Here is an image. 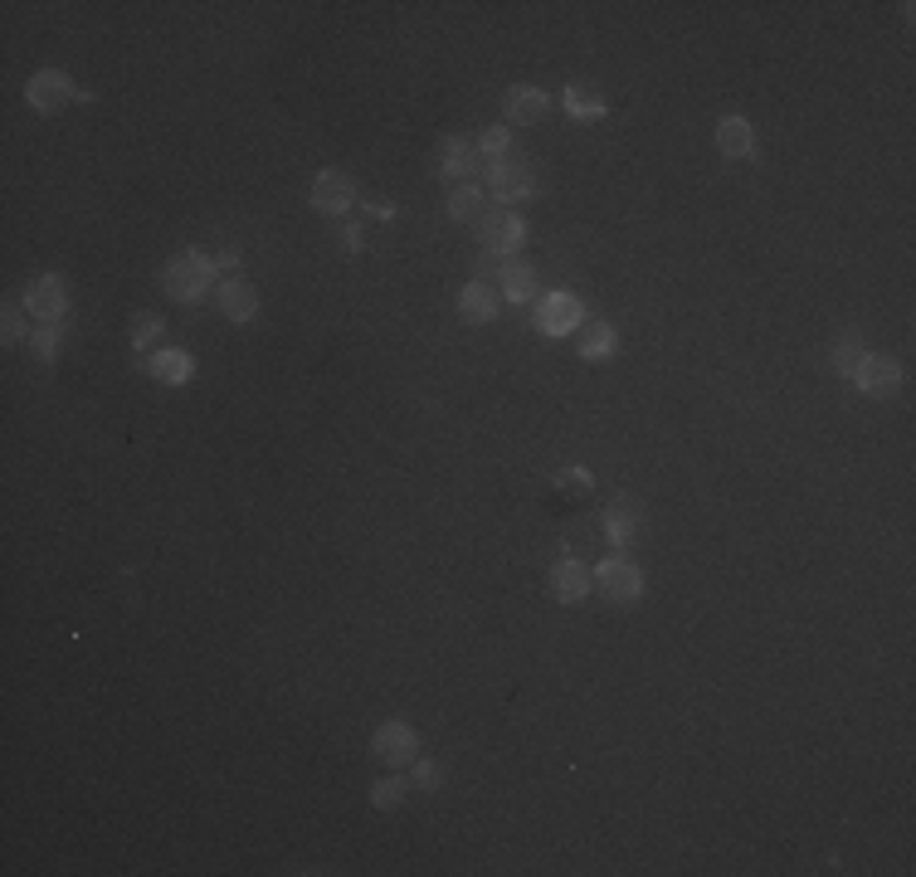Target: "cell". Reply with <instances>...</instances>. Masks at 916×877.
I'll list each match as a JSON object with an SVG mask.
<instances>
[{"mask_svg": "<svg viewBox=\"0 0 916 877\" xmlns=\"http://www.w3.org/2000/svg\"><path fill=\"white\" fill-rule=\"evenodd\" d=\"M220 258L200 254V249H180L172 264L162 268V292L172 302H186V308H196L200 298H206L210 288H220Z\"/></svg>", "mask_w": 916, "mask_h": 877, "instance_id": "cell-1", "label": "cell"}, {"mask_svg": "<svg viewBox=\"0 0 916 877\" xmlns=\"http://www.w3.org/2000/svg\"><path fill=\"white\" fill-rule=\"evenodd\" d=\"M527 220L517 215V210H507V206H493L488 215L478 220V244H483V254L488 258H517L522 254V244H527Z\"/></svg>", "mask_w": 916, "mask_h": 877, "instance_id": "cell-2", "label": "cell"}, {"mask_svg": "<svg viewBox=\"0 0 916 877\" xmlns=\"http://www.w3.org/2000/svg\"><path fill=\"white\" fill-rule=\"evenodd\" d=\"M483 176H488V190L497 206H517V200H531L541 190L537 171H531V162L522 156H503V162H483Z\"/></svg>", "mask_w": 916, "mask_h": 877, "instance_id": "cell-3", "label": "cell"}, {"mask_svg": "<svg viewBox=\"0 0 916 877\" xmlns=\"http://www.w3.org/2000/svg\"><path fill=\"white\" fill-rule=\"evenodd\" d=\"M591 585L599 595H605L609 604H634L639 595H643V570L634 566V560H625L615 551V556H605L599 566L591 570Z\"/></svg>", "mask_w": 916, "mask_h": 877, "instance_id": "cell-4", "label": "cell"}, {"mask_svg": "<svg viewBox=\"0 0 916 877\" xmlns=\"http://www.w3.org/2000/svg\"><path fill=\"white\" fill-rule=\"evenodd\" d=\"M74 98H84V103H88V93H78L74 78L64 74V69H40L25 84V103L35 108V112H44V118H49V112H64Z\"/></svg>", "mask_w": 916, "mask_h": 877, "instance_id": "cell-5", "label": "cell"}, {"mask_svg": "<svg viewBox=\"0 0 916 877\" xmlns=\"http://www.w3.org/2000/svg\"><path fill=\"white\" fill-rule=\"evenodd\" d=\"M575 328H585V302L575 292H547L537 302V332L541 336H571Z\"/></svg>", "mask_w": 916, "mask_h": 877, "instance_id": "cell-6", "label": "cell"}, {"mask_svg": "<svg viewBox=\"0 0 916 877\" xmlns=\"http://www.w3.org/2000/svg\"><path fill=\"white\" fill-rule=\"evenodd\" d=\"M25 312L40 322V328L44 322H64L69 318V284H64L59 274H40L35 284L25 288Z\"/></svg>", "mask_w": 916, "mask_h": 877, "instance_id": "cell-7", "label": "cell"}, {"mask_svg": "<svg viewBox=\"0 0 916 877\" xmlns=\"http://www.w3.org/2000/svg\"><path fill=\"white\" fill-rule=\"evenodd\" d=\"M371 756L386 761V766H415V756H420V731L410 722H380L376 736H371Z\"/></svg>", "mask_w": 916, "mask_h": 877, "instance_id": "cell-8", "label": "cell"}, {"mask_svg": "<svg viewBox=\"0 0 916 877\" xmlns=\"http://www.w3.org/2000/svg\"><path fill=\"white\" fill-rule=\"evenodd\" d=\"M308 200H312V210H318V215L342 220L346 210L356 206V181H352V176H342V171H318V176H312Z\"/></svg>", "mask_w": 916, "mask_h": 877, "instance_id": "cell-9", "label": "cell"}, {"mask_svg": "<svg viewBox=\"0 0 916 877\" xmlns=\"http://www.w3.org/2000/svg\"><path fill=\"white\" fill-rule=\"evenodd\" d=\"M434 171L444 176L449 186H473V176L483 171V156H478V146H473V142L444 137V142H439V166H434Z\"/></svg>", "mask_w": 916, "mask_h": 877, "instance_id": "cell-10", "label": "cell"}, {"mask_svg": "<svg viewBox=\"0 0 916 877\" xmlns=\"http://www.w3.org/2000/svg\"><path fill=\"white\" fill-rule=\"evenodd\" d=\"M848 380H853V386L863 390V396H878V400H887L892 390L902 386V366L892 362V356H878V352H868V356H863V362H858V370H853V376H848Z\"/></svg>", "mask_w": 916, "mask_h": 877, "instance_id": "cell-11", "label": "cell"}, {"mask_svg": "<svg viewBox=\"0 0 916 877\" xmlns=\"http://www.w3.org/2000/svg\"><path fill=\"white\" fill-rule=\"evenodd\" d=\"M214 298H220L224 322H234V328H249V322H254V312H258V292H254V284H249V278L230 274L220 288H214Z\"/></svg>", "mask_w": 916, "mask_h": 877, "instance_id": "cell-12", "label": "cell"}, {"mask_svg": "<svg viewBox=\"0 0 916 877\" xmlns=\"http://www.w3.org/2000/svg\"><path fill=\"white\" fill-rule=\"evenodd\" d=\"M547 112H551V98L541 93V88H531V84L507 88V98H503V118L507 122H517V127H537Z\"/></svg>", "mask_w": 916, "mask_h": 877, "instance_id": "cell-13", "label": "cell"}, {"mask_svg": "<svg viewBox=\"0 0 916 877\" xmlns=\"http://www.w3.org/2000/svg\"><path fill=\"white\" fill-rule=\"evenodd\" d=\"M537 284H541V274L531 258H503V264H497V292H503L507 302H531L537 298Z\"/></svg>", "mask_w": 916, "mask_h": 877, "instance_id": "cell-14", "label": "cell"}, {"mask_svg": "<svg viewBox=\"0 0 916 877\" xmlns=\"http://www.w3.org/2000/svg\"><path fill=\"white\" fill-rule=\"evenodd\" d=\"M551 595H556V604H581L585 595H591V570L575 556H561L556 566H551Z\"/></svg>", "mask_w": 916, "mask_h": 877, "instance_id": "cell-15", "label": "cell"}, {"mask_svg": "<svg viewBox=\"0 0 916 877\" xmlns=\"http://www.w3.org/2000/svg\"><path fill=\"white\" fill-rule=\"evenodd\" d=\"M459 318L468 322V328H483V322L497 318V288L488 278H473V284H463L459 292Z\"/></svg>", "mask_w": 916, "mask_h": 877, "instance_id": "cell-16", "label": "cell"}, {"mask_svg": "<svg viewBox=\"0 0 916 877\" xmlns=\"http://www.w3.org/2000/svg\"><path fill=\"white\" fill-rule=\"evenodd\" d=\"M717 152L727 156V162H746V156L755 152V132H751V122L737 118V112H727V118L717 122Z\"/></svg>", "mask_w": 916, "mask_h": 877, "instance_id": "cell-17", "label": "cell"}, {"mask_svg": "<svg viewBox=\"0 0 916 877\" xmlns=\"http://www.w3.org/2000/svg\"><path fill=\"white\" fill-rule=\"evenodd\" d=\"M146 376L162 380V386H186V380L196 376V356L190 352H156V356H146Z\"/></svg>", "mask_w": 916, "mask_h": 877, "instance_id": "cell-18", "label": "cell"}, {"mask_svg": "<svg viewBox=\"0 0 916 877\" xmlns=\"http://www.w3.org/2000/svg\"><path fill=\"white\" fill-rule=\"evenodd\" d=\"M634 532H639V508H634L629 498H615V502H609V512H605V536H609V546L625 551L629 542H634Z\"/></svg>", "mask_w": 916, "mask_h": 877, "instance_id": "cell-19", "label": "cell"}, {"mask_svg": "<svg viewBox=\"0 0 916 877\" xmlns=\"http://www.w3.org/2000/svg\"><path fill=\"white\" fill-rule=\"evenodd\" d=\"M444 215L454 220V224H478L483 215H488V206H483V190L478 186H449Z\"/></svg>", "mask_w": 916, "mask_h": 877, "instance_id": "cell-20", "label": "cell"}, {"mask_svg": "<svg viewBox=\"0 0 916 877\" xmlns=\"http://www.w3.org/2000/svg\"><path fill=\"white\" fill-rule=\"evenodd\" d=\"M619 352V332L609 322H585L581 328V362H609Z\"/></svg>", "mask_w": 916, "mask_h": 877, "instance_id": "cell-21", "label": "cell"}, {"mask_svg": "<svg viewBox=\"0 0 916 877\" xmlns=\"http://www.w3.org/2000/svg\"><path fill=\"white\" fill-rule=\"evenodd\" d=\"M565 112H571L575 122H595V118L609 112V103L595 93L591 84H565Z\"/></svg>", "mask_w": 916, "mask_h": 877, "instance_id": "cell-22", "label": "cell"}, {"mask_svg": "<svg viewBox=\"0 0 916 877\" xmlns=\"http://www.w3.org/2000/svg\"><path fill=\"white\" fill-rule=\"evenodd\" d=\"M166 322L156 318V312H132V322H128V342H132V352H146V346L162 336Z\"/></svg>", "mask_w": 916, "mask_h": 877, "instance_id": "cell-23", "label": "cell"}, {"mask_svg": "<svg viewBox=\"0 0 916 877\" xmlns=\"http://www.w3.org/2000/svg\"><path fill=\"white\" fill-rule=\"evenodd\" d=\"M59 342H64V322H44V328L30 332V352H35L44 366L59 356Z\"/></svg>", "mask_w": 916, "mask_h": 877, "instance_id": "cell-24", "label": "cell"}, {"mask_svg": "<svg viewBox=\"0 0 916 877\" xmlns=\"http://www.w3.org/2000/svg\"><path fill=\"white\" fill-rule=\"evenodd\" d=\"M473 146H478L483 162H503V156H512V132H507V127H488Z\"/></svg>", "mask_w": 916, "mask_h": 877, "instance_id": "cell-25", "label": "cell"}, {"mask_svg": "<svg viewBox=\"0 0 916 877\" xmlns=\"http://www.w3.org/2000/svg\"><path fill=\"white\" fill-rule=\"evenodd\" d=\"M863 356H868V346L858 342V336H839V346H834V370H839V376H853Z\"/></svg>", "mask_w": 916, "mask_h": 877, "instance_id": "cell-26", "label": "cell"}, {"mask_svg": "<svg viewBox=\"0 0 916 877\" xmlns=\"http://www.w3.org/2000/svg\"><path fill=\"white\" fill-rule=\"evenodd\" d=\"M591 488H595V478L585 474V468H561L556 474V492H565V498H585Z\"/></svg>", "mask_w": 916, "mask_h": 877, "instance_id": "cell-27", "label": "cell"}, {"mask_svg": "<svg viewBox=\"0 0 916 877\" xmlns=\"http://www.w3.org/2000/svg\"><path fill=\"white\" fill-rule=\"evenodd\" d=\"M400 800H405V780H395V775L371 785V804L376 809H400Z\"/></svg>", "mask_w": 916, "mask_h": 877, "instance_id": "cell-28", "label": "cell"}, {"mask_svg": "<svg viewBox=\"0 0 916 877\" xmlns=\"http://www.w3.org/2000/svg\"><path fill=\"white\" fill-rule=\"evenodd\" d=\"M25 318H30V312H20L15 302H5V318H0V322H5V328H0L5 346H20V342H25Z\"/></svg>", "mask_w": 916, "mask_h": 877, "instance_id": "cell-29", "label": "cell"}, {"mask_svg": "<svg viewBox=\"0 0 916 877\" xmlns=\"http://www.w3.org/2000/svg\"><path fill=\"white\" fill-rule=\"evenodd\" d=\"M415 785H420V790H439V766H434V761L415 756Z\"/></svg>", "mask_w": 916, "mask_h": 877, "instance_id": "cell-30", "label": "cell"}, {"mask_svg": "<svg viewBox=\"0 0 916 877\" xmlns=\"http://www.w3.org/2000/svg\"><path fill=\"white\" fill-rule=\"evenodd\" d=\"M336 244H342L346 254H361V230L356 224H342V230H336Z\"/></svg>", "mask_w": 916, "mask_h": 877, "instance_id": "cell-31", "label": "cell"}, {"mask_svg": "<svg viewBox=\"0 0 916 877\" xmlns=\"http://www.w3.org/2000/svg\"><path fill=\"white\" fill-rule=\"evenodd\" d=\"M366 215L371 220H395V200H366Z\"/></svg>", "mask_w": 916, "mask_h": 877, "instance_id": "cell-32", "label": "cell"}]
</instances>
